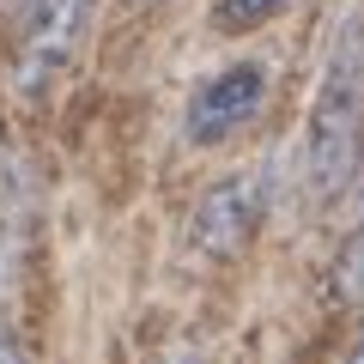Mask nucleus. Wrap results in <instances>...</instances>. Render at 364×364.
I'll list each match as a JSON object with an SVG mask.
<instances>
[{"instance_id": "obj_2", "label": "nucleus", "mask_w": 364, "mask_h": 364, "mask_svg": "<svg viewBox=\"0 0 364 364\" xmlns=\"http://www.w3.org/2000/svg\"><path fill=\"white\" fill-rule=\"evenodd\" d=\"M85 25H91V0H25L13 85L25 91V97H43V91L73 67L79 43H85Z\"/></svg>"}, {"instance_id": "obj_4", "label": "nucleus", "mask_w": 364, "mask_h": 364, "mask_svg": "<svg viewBox=\"0 0 364 364\" xmlns=\"http://www.w3.org/2000/svg\"><path fill=\"white\" fill-rule=\"evenodd\" d=\"M267 104V67L261 61H231L219 73H207L188 97V140L195 146H219L231 134H243Z\"/></svg>"}, {"instance_id": "obj_10", "label": "nucleus", "mask_w": 364, "mask_h": 364, "mask_svg": "<svg viewBox=\"0 0 364 364\" xmlns=\"http://www.w3.org/2000/svg\"><path fill=\"white\" fill-rule=\"evenodd\" d=\"M0 364H18V358H13V352H6V346H0Z\"/></svg>"}, {"instance_id": "obj_6", "label": "nucleus", "mask_w": 364, "mask_h": 364, "mask_svg": "<svg viewBox=\"0 0 364 364\" xmlns=\"http://www.w3.org/2000/svg\"><path fill=\"white\" fill-rule=\"evenodd\" d=\"M286 13V0H213V25L219 31H255V25H267V18H279Z\"/></svg>"}, {"instance_id": "obj_9", "label": "nucleus", "mask_w": 364, "mask_h": 364, "mask_svg": "<svg viewBox=\"0 0 364 364\" xmlns=\"http://www.w3.org/2000/svg\"><path fill=\"white\" fill-rule=\"evenodd\" d=\"M170 364H200V358H195V352H176V358H170Z\"/></svg>"}, {"instance_id": "obj_3", "label": "nucleus", "mask_w": 364, "mask_h": 364, "mask_svg": "<svg viewBox=\"0 0 364 364\" xmlns=\"http://www.w3.org/2000/svg\"><path fill=\"white\" fill-rule=\"evenodd\" d=\"M261 213H267V188H261L255 170H231L195 200V219H188V243L207 261H231L255 243Z\"/></svg>"}, {"instance_id": "obj_5", "label": "nucleus", "mask_w": 364, "mask_h": 364, "mask_svg": "<svg viewBox=\"0 0 364 364\" xmlns=\"http://www.w3.org/2000/svg\"><path fill=\"white\" fill-rule=\"evenodd\" d=\"M334 298H340V304H364V225H352V237L340 243V261H334Z\"/></svg>"}, {"instance_id": "obj_7", "label": "nucleus", "mask_w": 364, "mask_h": 364, "mask_svg": "<svg viewBox=\"0 0 364 364\" xmlns=\"http://www.w3.org/2000/svg\"><path fill=\"white\" fill-rule=\"evenodd\" d=\"M346 364H364V328L352 334V346H346Z\"/></svg>"}, {"instance_id": "obj_8", "label": "nucleus", "mask_w": 364, "mask_h": 364, "mask_svg": "<svg viewBox=\"0 0 364 364\" xmlns=\"http://www.w3.org/2000/svg\"><path fill=\"white\" fill-rule=\"evenodd\" d=\"M352 176H358V225H364V152H358V170Z\"/></svg>"}, {"instance_id": "obj_1", "label": "nucleus", "mask_w": 364, "mask_h": 364, "mask_svg": "<svg viewBox=\"0 0 364 364\" xmlns=\"http://www.w3.org/2000/svg\"><path fill=\"white\" fill-rule=\"evenodd\" d=\"M358 152H364V13H352L322 67V91H316L310 134H304V182H310L316 207L346 195Z\"/></svg>"}]
</instances>
